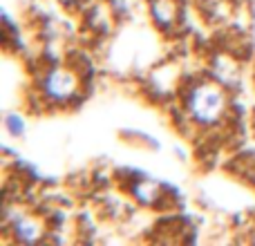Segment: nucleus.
I'll use <instances>...</instances> for the list:
<instances>
[{"label": "nucleus", "instance_id": "obj_5", "mask_svg": "<svg viewBox=\"0 0 255 246\" xmlns=\"http://www.w3.org/2000/svg\"><path fill=\"white\" fill-rule=\"evenodd\" d=\"M134 195L139 202H143L145 206H150V204L157 202L159 197V188L154 184H150V181H143V184H136L134 186Z\"/></svg>", "mask_w": 255, "mask_h": 246}, {"label": "nucleus", "instance_id": "obj_2", "mask_svg": "<svg viewBox=\"0 0 255 246\" xmlns=\"http://www.w3.org/2000/svg\"><path fill=\"white\" fill-rule=\"evenodd\" d=\"M43 90H45L49 101L65 103V101H70V99L76 94V90H79V79H76L74 72L58 67V70H52L47 76H45Z\"/></svg>", "mask_w": 255, "mask_h": 246}, {"label": "nucleus", "instance_id": "obj_4", "mask_svg": "<svg viewBox=\"0 0 255 246\" xmlns=\"http://www.w3.org/2000/svg\"><path fill=\"white\" fill-rule=\"evenodd\" d=\"M152 11H154L157 22H161V25H170L177 16V4H175V0H157L154 7H152Z\"/></svg>", "mask_w": 255, "mask_h": 246}, {"label": "nucleus", "instance_id": "obj_1", "mask_svg": "<svg viewBox=\"0 0 255 246\" xmlns=\"http://www.w3.org/2000/svg\"><path fill=\"white\" fill-rule=\"evenodd\" d=\"M188 112L195 121L199 123H215L222 119L226 110V97L222 92V88L213 83H204V85H197V88L190 92L188 97Z\"/></svg>", "mask_w": 255, "mask_h": 246}, {"label": "nucleus", "instance_id": "obj_6", "mask_svg": "<svg viewBox=\"0 0 255 246\" xmlns=\"http://www.w3.org/2000/svg\"><path fill=\"white\" fill-rule=\"evenodd\" d=\"M7 130L11 132L13 136L22 134V121L18 119V117H7Z\"/></svg>", "mask_w": 255, "mask_h": 246}, {"label": "nucleus", "instance_id": "obj_3", "mask_svg": "<svg viewBox=\"0 0 255 246\" xmlns=\"http://www.w3.org/2000/svg\"><path fill=\"white\" fill-rule=\"evenodd\" d=\"M13 233H16V238L20 240V242H36V240H40V235H43V229H40V224L36 220H31V217H20V220H16V224H13Z\"/></svg>", "mask_w": 255, "mask_h": 246}]
</instances>
